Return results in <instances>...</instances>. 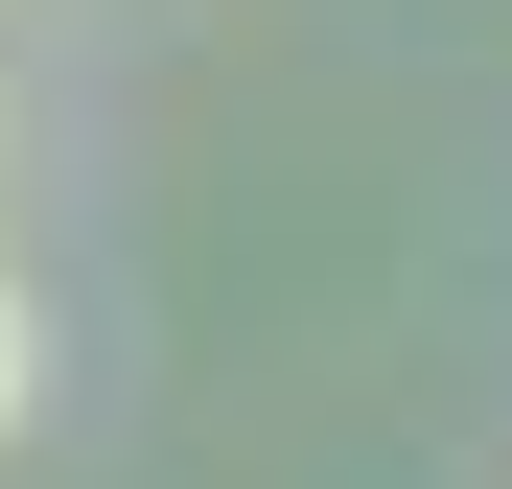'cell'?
Here are the masks:
<instances>
[{
    "mask_svg": "<svg viewBox=\"0 0 512 489\" xmlns=\"http://www.w3.org/2000/svg\"><path fill=\"white\" fill-rule=\"evenodd\" d=\"M24 373H47V350H24V280H0V443H24Z\"/></svg>",
    "mask_w": 512,
    "mask_h": 489,
    "instance_id": "obj_1",
    "label": "cell"
}]
</instances>
